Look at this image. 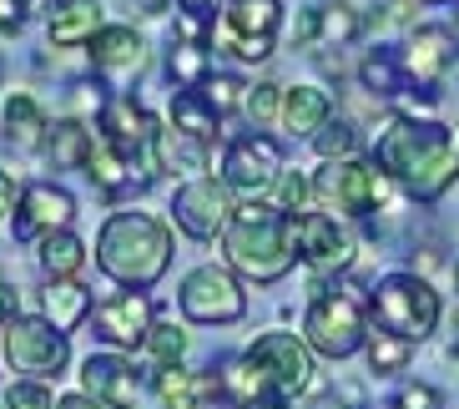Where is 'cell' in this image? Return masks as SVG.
Returning a JSON list of instances; mask_svg holds the SVG:
<instances>
[{"instance_id": "cell-1", "label": "cell", "mask_w": 459, "mask_h": 409, "mask_svg": "<svg viewBox=\"0 0 459 409\" xmlns=\"http://www.w3.org/2000/svg\"><path fill=\"white\" fill-rule=\"evenodd\" d=\"M374 167L389 182L409 187L414 197H439V192L459 178L455 132L429 122V117H424V122H419V117H399V122H389V132L378 136Z\"/></svg>"}, {"instance_id": "cell-2", "label": "cell", "mask_w": 459, "mask_h": 409, "mask_svg": "<svg viewBox=\"0 0 459 409\" xmlns=\"http://www.w3.org/2000/svg\"><path fill=\"white\" fill-rule=\"evenodd\" d=\"M222 253H228V263L238 273H247L257 283H278L298 258L293 218H288L283 207L253 197V203H243L228 218V228H222Z\"/></svg>"}, {"instance_id": "cell-3", "label": "cell", "mask_w": 459, "mask_h": 409, "mask_svg": "<svg viewBox=\"0 0 459 409\" xmlns=\"http://www.w3.org/2000/svg\"><path fill=\"white\" fill-rule=\"evenodd\" d=\"M96 263L126 288H152L172 263V232L152 213H111L96 238Z\"/></svg>"}, {"instance_id": "cell-4", "label": "cell", "mask_w": 459, "mask_h": 409, "mask_svg": "<svg viewBox=\"0 0 459 409\" xmlns=\"http://www.w3.org/2000/svg\"><path fill=\"white\" fill-rule=\"evenodd\" d=\"M374 318L384 334L419 344V339H429L434 324H439V293L419 273H389L374 288Z\"/></svg>"}, {"instance_id": "cell-5", "label": "cell", "mask_w": 459, "mask_h": 409, "mask_svg": "<svg viewBox=\"0 0 459 409\" xmlns=\"http://www.w3.org/2000/svg\"><path fill=\"white\" fill-rule=\"evenodd\" d=\"M364 303L343 293V288H318V299L308 303L303 314V344L313 354H328V359H349L359 344H364Z\"/></svg>"}, {"instance_id": "cell-6", "label": "cell", "mask_w": 459, "mask_h": 409, "mask_svg": "<svg viewBox=\"0 0 459 409\" xmlns=\"http://www.w3.org/2000/svg\"><path fill=\"white\" fill-rule=\"evenodd\" d=\"M0 349H5V364L15 374H36V379H51L61 374L71 359V344L56 324H46L41 314H11L0 328Z\"/></svg>"}, {"instance_id": "cell-7", "label": "cell", "mask_w": 459, "mask_h": 409, "mask_svg": "<svg viewBox=\"0 0 459 409\" xmlns=\"http://www.w3.org/2000/svg\"><path fill=\"white\" fill-rule=\"evenodd\" d=\"M313 187H318L324 213H349V218H368V213H378V207L389 203V178L374 162H359V157L328 162Z\"/></svg>"}, {"instance_id": "cell-8", "label": "cell", "mask_w": 459, "mask_h": 409, "mask_svg": "<svg viewBox=\"0 0 459 409\" xmlns=\"http://www.w3.org/2000/svg\"><path fill=\"white\" fill-rule=\"evenodd\" d=\"M283 26V5L278 0H222V26H217V46L243 61H263L273 56Z\"/></svg>"}, {"instance_id": "cell-9", "label": "cell", "mask_w": 459, "mask_h": 409, "mask_svg": "<svg viewBox=\"0 0 459 409\" xmlns=\"http://www.w3.org/2000/svg\"><path fill=\"white\" fill-rule=\"evenodd\" d=\"M247 364L268 379L273 395H303L313 384V349L298 334H283V328H273V334H257V344L247 349Z\"/></svg>"}, {"instance_id": "cell-10", "label": "cell", "mask_w": 459, "mask_h": 409, "mask_svg": "<svg viewBox=\"0 0 459 409\" xmlns=\"http://www.w3.org/2000/svg\"><path fill=\"white\" fill-rule=\"evenodd\" d=\"M278 178H283V152H278L273 136L247 132V136H238L228 147V157H222V182H228L232 192H247V203L263 197Z\"/></svg>"}, {"instance_id": "cell-11", "label": "cell", "mask_w": 459, "mask_h": 409, "mask_svg": "<svg viewBox=\"0 0 459 409\" xmlns=\"http://www.w3.org/2000/svg\"><path fill=\"white\" fill-rule=\"evenodd\" d=\"M172 213H177V228L187 238H212V232L228 228V218L238 207H232V187L222 178H192L177 187Z\"/></svg>"}, {"instance_id": "cell-12", "label": "cell", "mask_w": 459, "mask_h": 409, "mask_svg": "<svg viewBox=\"0 0 459 409\" xmlns=\"http://www.w3.org/2000/svg\"><path fill=\"white\" fill-rule=\"evenodd\" d=\"M182 314L197 324H232L247 314V299L228 268H197L182 283Z\"/></svg>"}, {"instance_id": "cell-13", "label": "cell", "mask_w": 459, "mask_h": 409, "mask_svg": "<svg viewBox=\"0 0 459 409\" xmlns=\"http://www.w3.org/2000/svg\"><path fill=\"white\" fill-rule=\"evenodd\" d=\"M293 243H298V258L318 273H343L353 263V232H349V222H338L333 213L293 218Z\"/></svg>"}, {"instance_id": "cell-14", "label": "cell", "mask_w": 459, "mask_h": 409, "mask_svg": "<svg viewBox=\"0 0 459 409\" xmlns=\"http://www.w3.org/2000/svg\"><path fill=\"white\" fill-rule=\"evenodd\" d=\"M76 218V203H71L66 187H51V182H36V187L21 192V207H15V238H51V232H66Z\"/></svg>"}, {"instance_id": "cell-15", "label": "cell", "mask_w": 459, "mask_h": 409, "mask_svg": "<svg viewBox=\"0 0 459 409\" xmlns=\"http://www.w3.org/2000/svg\"><path fill=\"white\" fill-rule=\"evenodd\" d=\"M455 61H459V41H455V30H445V26H419L409 36V46L399 51L404 76L419 86H434L439 76H449Z\"/></svg>"}, {"instance_id": "cell-16", "label": "cell", "mask_w": 459, "mask_h": 409, "mask_svg": "<svg viewBox=\"0 0 459 409\" xmlns=\"http://www.w3.org/2000/svg\"><path fill=\"white\" fill-rule=\"evenodd\" d=\"M82 395H91L96 405H107V409H132L142 399L136 364L122 354H91L82 364Z\"/></svg>"}, {"instance_id": "cell-17", "label": "cell", "mask_w": 459, "mask_h": 409, "mask_svg": "<svg viewBox=\"0 0 459 409\" xmlns=\"http://www.w3.org/2000/svg\"><path fill=\"white\" fill-rule=\"evenodd\" d=\"M101 142H111L117 152L126 157H147L152 142H157V122L147 117V107L136 101V96H111L107 107H101Z\"/></svg>"}, {"instance_id": "cell-18", "label": "cell", "mask_w": 459, "mask_h": 409, "mask_svg": "<svg viewBox=\"0 0 459 409\" xmlns=\"http://www.w3.org/2000/svg\"><path fill=\"white\" fill-rule=\"evenodd\" d=\"M152 303L147 293H122V299H107L96 309V334L111 344H122V349H136V344H147L152 334Z\"/></svg>"}, {"instance_id": "cell-19", "label": "cell", "mask_w": 459, "mask_h": 409, "mask_svg": "<svg viewBox=\"0 0 459 409\" xmlns=\"http://www.w3.org/2000/svg\"><path fill=\"white\" fill-rule=\"evenodd\" d=\"M46 36L56 46H91L101 36V5L96 0H61L46 21Z\"/></svg>"}, {"instance_id": "cell-20", "label": "cell", "mask_w": 459, "mask_h": 409, "mask_svg": "<svg viewBox=\"0 0 459 409\" xmlns=\"http://www.w3.org/2000/svg\"><path fill=\"white\" fill-rule=\"evenodd\" d=\"M333 122V101H328L324 86H293L283 91V126L293 136H318Z\"/></svg>"}, {"instance_id": "cell-21", "label": "cell", "mask_w": 459, "mask_h": 409, "mask_svg": "<svg viewBox=\"0 0 459 409\" xmlns=\"http://www.w3.org/2000/svg\"><path fill=\"white\" fill-rule=\"evenodd\" d=\"M86 314H91V293H86L76 278H51V283L41 288V318L56 324L61 334H71Z\"/></svg>"}, {"instance_id": "cell-22", "label": "cell", "mask_w": 459, "mask_h": 409, "mask_svg": "<svg viewBox=\"0 0 459 409\" xmlns=\"http://www.w3.org/2000/svg\"><path fill=\"white\" fill-rule=\"evenodd\" d=\"M142 56H147V46H142V36H136L132 26H101V36L91 41L96 71H111V76L136 71L142 66Z\"/></svg>"}, {"instance_id": "cell-23", "label": "cell", "mask_w": 459, "mask_h": 409, "mask_svg": "<svg viewBox=\"0 0 459 409\" xmlns=\"http://www.w3.org/2000/svg\"><path fill=\"white\" fill-rule=\"evenodd\" d=\"M5 132H11V147H21V152L46 147V142H51V122H46L41 101L26 96V91H15L11 101H5Z\"/></svg>"}, {"instance_id": "cell-24", "label": "cell", "mask_w": 459, "mask_h": 409, "mask_svg": "<svg viewBox=\"0 0 459 409\" xmlns=\"http://www.w3.org/2000/svg\"><path fill=\"white\" fill-rule=\"evenodd\" d=\"M217 107L207 101V91H177L172 96V126L182 136H192V142H212L217 136Z\"/></svg>"}, {"instance_id": "cell-25", "label": "cell", "mask_w": 459, "mask_h": 409, "mask_svg": "<svg viewBox=\"0 0 459 409\" xmlns=\"http://www.w3.org/2000/svg\"><path fill=\"white\" fill-rule=\"evenodd\" d=\"M86 178H91L101 192H122V187H132V182H136V162L126 157V152H117L111 142L96 136L91 157H86Z\"/></svg>"}, {"instance_id": "cell-26", "label": "cell", "mask_w": 459, "mask_h": 409, "mask_svg": "<svg viewBox=\"0 0 459 409\" xmlns=\"http://www.w3.org/2000/svg\"><path fill=\"white\" fill-rule=\"evenodd\" d=\"M207 395H217V379L187 374V369H162L157 374V399H162V409H197Z\"/></svg>"}, {"instance_id": "cell-27", "label": "cell", "mask_w": 459, "mask_h": 409, "mask_svg": "<svg viewBox=\"0 0 459 409\" xmlns=\"http://www.w3.org/2000/svg\"><path fill=\"white\" fill-rule=\"evenodd\" d=\"M152 157H157V172H203V142H192L182 132H162L157 126Z\"/></svg>"}, {"instance_id": "cell-28", "label": "cell", "mask_w": 459, "mask_h": 409, "mask_svg": "<svg viewBox=\"0 0 459 409\" xmlns=\"http://www.w3.org/2000/svg\"><path fill=\"white\" fill-rule=\"evenodd\" d=\"M82 263H86V243L76 238V232H51L41 243V268H46V278H76L82 273Z\"/></svg>"}, {"instance_id": "cell-29", "label": "cell", "mask_w": 459, "mask_h": 409, "mask_svg": "<svg viewBox=\"0 0 459 409\" xmlns=\"http://www.w3.org/2000/svg\"><path fill=\"white\" fill-rule=\"evenodd\" d=\"M91 142H96V136L86 132L82 122H56L46 152H51L56 167H86V157H91Z\"/></svg>"}, {"instance_id": "cell-30", "label": "cell", "mask_w": 459, "mask_h": 409, "mask_svg": "<svg viewBox=\"0 0 459 409\" xmlns=\"http://www.w3.org/2000/svg\"><path fill=\"white\" fill-rule=\"evenodd\" d=\"M217 389H222V395H232L238 405H253V399L273 395V389H268V379H263V374H257V369L247 364V359H238V364H228V369H222V379H217Z\"/></svg>"}, {"instance_id": "cell-31", "label": "cell", "mask_w": 459, "mask_h": 409, "mask_svg": "<svg viewBox=\"0 0 459 409\" xmlns=\"http://www.w3.org/2000/svg\"><path fill=\"white\" fill-rule=\"evenodd\" d=\"M318 187H313L308 172H283L278 178V207H283L288 218H308V213H318Z\"/></svg>"}, {"instance_id": "cell-32", "label": "cell", "mask_w": 459, "mask_h": 409, "mask_svg": "<svg viewBox=\"0 0 459 409\" xmlns=\"http://www.w3.org/2000/svg\"><path fill=\"white\" fill-rule=\"evenodd\" d=\"M142 349H147V359L157 369H177V359L187 354V334H182L177 324H152V334H147Z\"/></svg>"}, {"instance_id": "cell-33", "label": "cell", "mask_w": 459, "mask_h": 409, "mask_svg": "<svg viewBox=\"0 0 459 409\" xmlns=\"http://www.w3.org/2000/svg\"><path fill=\"white\" fill-rule=\"evenodd\" d=\"M359 76H364V86L368 91H378V96H399L404 91V66H399V56H368L364 66H359Z\"/></svg>"}, {"instance_id": "cell-34", "label": "cell", "mask_w": 459, "mask_h": 409, "mask_svg": "<svg viewBox=\"0 0 459 409\" xmlns=\"http://www.w3.org/2000/svg\"><path fill=\"white\" fill-rule=\"evenodd\" d=\"M359 30H364V21H359L353 5H328V11H318V41L324 46H349Z\"/></svg>"}, {"instance_id": "cell-35", "label": "cell", "mask_w": 459, "mask_h": 409, "mask_svg": "<svg viewBox=\"0 0 459 409\" xmlns=\"http://www.w3.org/2000/svg\"><path fill=\"white\" fill-rule=\"evenodd\" d=\"M167 66H172V76H177V86H182V91H192V86H203L207 82V51L203 46H187V41H177L172 46V61H167Z\"/></svg>"}, {"instance_id": "cell-36", "label": "cell", "mask_w": 459, "mask_h": 409, "mask_svg": "<svg viewBox=\"0 0 459 409\" xmlns=\"http://www.w3.org/2000/svg\"><path fill=\"white\" fill-rule=\"evenodd\" d=\"M313 147H318V157H324V162H349L353 147H359V136H353L349 122H328L324 132L313 136Z\"/></svg>"}, {"instance_id": "cell-37", "label": "cell", "mask_w": 459, "mask_h": 409, "mask_svg": "<svg viewBox=\"0 0 459 409\" xmlns=\"http://www.w3.org/2000/svg\"><path fill=\"white\" fill-rule=\"evenodd\" d=\"M409 349H414V344L394 339V334H374V339H368V364H374V374H394V369L409 364Z\"/></svg>"}, {"instance_id": "cell-38", "label": "cell", "mask_w": 459, "mask_h": 409, "mask_svg": "<svg viewBox=\"0 0 459 409\" xmlns=\"http://www.w3.org/2000/svg\"><path fill=\"white\" fill-rule=\"evenodd\" d=\"M247 117H253L257 126L263 122H273V117H283V86H273V82H257V86H247Z\"/></svg>"}, {"instance_id": "cell-39", "label": "cell", "mask_w": 459, "mask_h": 409, "mask_svg": "<svg viewBox=\"0 0 459 409\" xmlns=\"http://www.w3.org/2000/svg\"><path fill=\"white\" fill-rule=\"evenodd\" d=\"M5 409H56V399L41 379H21L5 389Z\"/></svg>"}, {"instance_id": "cell-40", "label": "cell", "mask_w": 459, "mask_h": 409, "mask_svg": "<svg viewBox=\"0 0 459 409\" xmlns=\"http://www.w3.org/2000/svg\"><path fill=\"white\" fill-rule=\"evenodd\" d=\"M207 101L217 107V117L232 107H247V86L238 76H207Z\"/></svg>"}, {"instance_id": "cell-41", "label": "cell", "mask_w": 459, "mask_h": 409, "mask_svg": "<svg viewBox=\"0 0 459 409\" xmlns=\"http://www.w3.org/2000/svg\"><path fill=\"white\" fill-rule=\"evenodd\" d=\"M399 409H439V395H434L429 384H409L404 395H399Z\"/></svg>"}, {"instance_id": "cell-42", "label": "cell", "mask_w": 459, "mask_h": 409, "mask_svg": "<svg viewBox=\"0 0 459 409\" xmlns=\"http://www.w3.org/2000/svg\"><path fill=\"white\" fill-rule=\"evenodd\" d=\"M26 5H30V0H0V36L21 30V21H26Z\"/></svg>"}, {"instance_id": "cell-43", "label": "cell", "mask_w": 459, "mask_h": 409, "mask_svg": "<svg viewBox=\"0 0 459 409\" xmlns=\"http://www.w3.org/2000/svg\"><path fill=\"white\" fill-rule=\"evenodd\" d=\"M15 207H21V187H15V178H11V172H0V222L11 218Z\"/></svg>"}, {"instance_id": "cell-44", "label": "cell", "mask_w": 459, "mask_h": 409, "mask_svg": "<svg viewBox=\"0 0 459 409\" xmlns=\"http://www.w3.org/2000/svg\"><path fill=\"white\" fill-rule=\"evenodd\" d=\"M56 409H107V405H96L91 395H66V399H56Z\"/></svg>"}, {"instance_id": "cell-45", "label": "cell", "mask_w": 459, "mask_h": 409, "mask_svg": "<svg viewBox=\"0 0 459 409\" xmlns=\"http://www.w3.org/2000/svg\"><path fill=\"white\" fill-rule=\"evenodd\" d=\"M243 409H293L283 395H263V399H253V405H243Z\"/></svg>"}, {"instance_id": "cell-46", "label": "cell", "mask_w": 459, "mask_h": 409, "mask_svg": "<svg viewBox=\"0 0 459 409\" xmlns=\"http://www.w3.org/2000/svg\"><path fill=\"white\" fill-rule=\"evenodd\" d=\"M5 318H11V288L0 283V324H5Z\"/></svg>"}, {"instance_id": "cell-47", "label": "cell", "mask_w": 459, "mask_h": 409, "mask_svg": "<svg viewBox=\"0 0 459 409\" xmlns=\"http://www.w3.org/2000/svg\"><path fill=\"white\" fill-rule=\"evenodd\" d=\"M207 5H217V0H182V11H192V15L207 11Z\"/></svg>"}, {"instance_id": "cell-48", "label": "cell", "mask_w": 459, "mask_h": 409, "mask_svg": "<svg viewBox=\"0 0 459 409\" xmlns=\"http://www.w3.org/2000/svg\"><path fill=\"white\" fill-rule=\"evenodd\" d=\"M147 5H152V11H167V5H172V0H147Z\"/></svg>"}, {"instance_id": "cell-49", "label": "cell", "mask_w": 459, "mask_h": 409, "mask_svg": "<svg viewBox=\"0 0 459 409\" xmlns=\"http://www.w3.org/2000/svg\"><path fill=\"white\" fill-rule=\"evenodd\" d=\"M455 152H459V126H455Z\"/></svg>"}, {"instance_id": "cell-50", "label": "cell", "mask_w": 459, "mask_h": 409, "mask_svg": "<svg viewBox=\"0 0 459 409\" xmlns=\"http://www.w3.org/2000/svg\"><path fill=\"white\" fill-rule=\"evenodd\" d=\"M424 5H445V0H424Z\"/></svg>"}, {"instance_id": "cell-51", "label": "cell", "mask_w": 459, "mask_h": 409, "mask_svg": "<svg viewBox=\"0 0 459 409\" xmlns=\"http://www.w3.org/2000/svg\"><path fill=\"white\" fill-rule=\"evenodd\" d=\"M455 283H459V268H455Z\"/></svg>"}, {"instance_id": "cell-52", "label": "cell", "mask_w": 459, "mask_h": 409, "mask_svg": "<svg viewBox=\"0 0 459 409\" xmlns=\"http://www.w3.org/2000/svg\"><path fill=\"white\" fill-rule=\"evenodd\" d=\"M0 328H5V324H0Z\"/></svg>"}]
</instances>
